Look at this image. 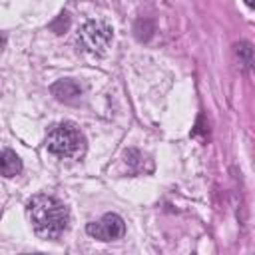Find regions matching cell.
Segmentation results:
<instances>
[{"label":"cell","mask_w":255,"mask_h":255,"mask_svg":"<svg viewBox=\"0 0 255 255\" xmlns=\"http://www.w3.org/2000/svg\"><path fill=\"white\" fill-rule=\"evenodd\" d=\"M46 147L52 155L62 157V159H76L82 157L86 151V137L70 122H62L50 128L46 135Z\"/></svg>","instance_id":"obj_2"},{"label":"cell","mask_w":255,"mask_h":255,"mask_svg":"<svg viewBox=\"0 0 255 255\" xmlns=\"http://www.w3.org/2000/svg\"><path fill=\"white\" fill-rule=\"evenodd\" d=\"M28 219L42 239H58L68 229V209L52 195H36L28 201Z\"/></svg>","instance_id":"obj_1"},{"label":"cell","mask_w":255,"mask_h":255,"mask_svg":"<svg viewBox=\"0 0 255 255\" xmlns=\"http://www.w3.org/2000/svg\"><path fill=\"white\" fill-rule=\"evenodd\" d=\"M22 171V159L12 149L0 151V175L4 177H16Z\"/></svg>","instance_id":"obj_6"},{"label":"cell","mask_w":255,"mask_h":255,"mask_svg":"<svg viewBox=\"0 0 255 255\" xmlns=\"http://www.w3.org/2000/svg\"><path fill=\"white\" fill-rule=\"evenodd\" d=\"M52 94H54L60 102L70 104V102L80 100V96H82V88H80L74 80H60V82H56V84L52 86Z\"/></svg>","instance_id":"obj_5"},{"label":"cell","mask_w":255,"mask_h":255,"mask_svg":"<svg viewBox=\"0 0 255 255\" xmlns=\"http://www.w3.org/2000/svg\"><path fill=\"white\" fill-rule=\"evenodd\" d=\"M112 44V28L106 22H86L78 32V46L92 56H102Z\"/></svg>","instance_id":"obj_3"},{"label":"cell","mask_w":255,"mask_h":255,"mask_svg":"<svg viewBox=\"0 0 255 255\" xmlns=\"http://www.w3.org/2000/svg\"><path fill=\"white\" fill-rule=\"evenodd\" d=\"M88 235H92L98 241H116L126 233V223L116 213H106L102 219L88 223L86 227Z\"/></svg>","instance_id":"obj_4"},{"label":"cell","mask_w":255,"mask_h":255,"mask_svg":"<svg viewBox=\"0 0 255 255\" xmlns=\"http://www.w3.org/2000/svg\"><path fill=\"white\" fill-rule=\"evenodd\" d=\"M237 54H239V58H241L245 70H249L251 64H253V50H251V44H247V42L239 44V46H237Z\"/></svg>","instance_id":"obj_7"},{"label":"cell","mask_w":255,"mask_h":255,"mask_svg":"<svg viewBox=\"0 0 255 255\" xmlns=\"http://www.w3.org/2000/svg\"><path fill=\"white\" fill-rule=\"evenodd\" d=\"M68 26H70V18H68V14H66V12H64V14H60V16L50 24V28H52L56 34H62Z\"/></svg>","instance_id":"obj_8"},{"label":"cell","mask_w":255,"mask_h":255,"mask_svg":"<svg viewBox=\"0 0 255 255\" xmlns=\"http://www.w3.org/2000/svg\"><path fill=\"white\" fill-rule=\"evenodd\" d=\"M245 4H247V6H253L255 2H253V0H245Z\"/></svg>","instance_id":"obj_9"}]
</instances>
